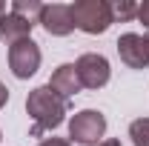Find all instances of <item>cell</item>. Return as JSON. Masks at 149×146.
<instances>
[{
	"instance_id": "obj_1",
	"label": "cell",
	"mask_w": 149,
	"mask_h": 146,
	"mask_svg": "<svg viewBox=\"0 0 149 146\" xmlns=\"http://www.w3.org/2000/svg\"><path fill=\"white\" fill-rule=\"evenodd\" d=\"M26 112H29V117L35 120V126H32L29 135H32V138H40V135L57 129L66 120L69 100L60 97V95L46 83V86H37V89L29 92V97H26Z\"/></svg>"
},
{
	"instance_id": "obj_2",
	"label": "cell",
	"mask_w": 149,
	"mask_h": 146,
	"mask_svg": "<svg viewBox=\"0 0 149 146\" xmlns=\"http://www.w3.org/2000/svg\"><path fill=\"white\" fill-rule=\"evenodd\" d=\"M72 20H74V29H80L86 35H103L115 23L112 3L109 0H74Z\"/></svg>"
},
{
	"instance_id": "obj_3",
	"label": "cell",
	"mask_w": 149,
	"mask_h": 146,
	"mask_svg": "<svg viewBox=\"0 0 149 146\" xmlns=\"http://www.w3.org/2000/svg\"><path fill=\"white\" fill-rule=\"evenodd\" d=\"M103 135H106V117L97 109H80V112H74V117L69 120V140L72 143L92 146Z\"/></svg>"
},
{
	"instance_id": "obj_4",
	"label": "cell",
	"mask_w": 149,
	"mask_h": 146,
	"mask_svg": "<svg viewBox=\"0 0 149 146\" xmlns=\"http://www.w3.org/2000/svg\"><path fill=\"white\" fill-rule=\"evenodd\" d=\"M40 46H37L32 37H26V40H20L15 46H9V69L12 74L17 77V80H29L32 74L40 69Z\"/></svg>"
},
{
	"instance_id": "obj_5",
	"label": "cell",
	"mask_w": 149,
	"mask_h": 146,
	"mask_svg": "<svg viewBox=\"0 0 149 146\" xmlns=\"http://www.w3.org/2000/svg\"><path fill=\"white\" fill-rule=\"evenodd\" d=\"M74 69H77V77H80V86L83 89H103L112 77L109 60L97 52H86L74 60Z\"/></svg>"
},
{
	"instance_id": "obj_6",
	"label": "cell",
	"mask_w": 149,
	"mask_h": 146,
	"mask_svg": "<svg viewBox=\"0 0 149 146\" xmlns=\"http://www.w3.org/2000/svg\"><path fill=\"white\" fill-rule=\"evenodd\" d=\"M118 55L129 69H146L149 66V35H138V32H126L118 37Z\"/></svg>"
},
{
	"instance_id": "obj_7",
	"label": "cell",
	"mask_w": 149,
	"mask_h": 146,
	"mask_svg": "<svg viewBox=\"0 0 149 146\" xmlns=\"http://www.w3.org/2000/svg\"><path fill=\"white\" fill-rule=\"evenodd\" d=\"M43 29H46V35L52 37H66L74 32V20H72V6H66V3H52V6H43V12H40V20H37Z\"/></svg>"
},
{
	"instance_id": "obj_8",
	"label": "cell",
	"mask_w": 149,
	"mask_h": 146,
	"mask_svg": "<svg viewBox=\"0 0 149 146\" xmlns=\"http://www.w3.org/2000/svg\"><path fill=\"white\" fill-rule=\"evenodd\" d=\"M32 29H35V23L23 20L20 15H15V12L0 15V40H3L6 46H15V43H20V40L32 37Z\"/></svg>"
},
{
	"instance_id": "obj_9",
	"label": "cell",
	"mask_w": 149,
	"mask_h": 146,
	"mask_svg": "<svg viewBox=\"0 0 149 146\" xmlns=\"http://www.w3.org/2000/svg\"><path fill=\"white\" fill-rule=\"evenodd\" d=\"M49 86L60 95V97H74L77 92L83 89L80 86V77H77V69H74V63H60L55 72H52V77H49Z\"/></svg>"
},
{
	"instance_id": "obj_10",
	"label": "cell",
	"mask_w": 149,
	"mask_h": 146,
	"mask_svg": "<svg viewBox=\"0 0 149 146\" xmlns=\"http://www.w3.org/2000/svg\"><path fill=\"white\" fill-rule=\"evenodd\" d=\"M9 12L20 15V17L29 20V23H37V20H40V12H43V3H40V0H12Z\"/></svg>"
},
{
	"instance_id": "obj_11",
	"label": "cell",
	"mask_w": 149,
	"mask_h": 146,
	"mask_svg": "<svg viewBox=\"0 0 149 146\" xmlns=\"http://www.w3.org/2000/svg\"><path fill=\"white\" fill-rule=\"evenodd\" d=\"M129 138L135 146H149V117H138L129 123Z\"/></svg>"
},
{
	"instance_id": "obj_12",
	"label": "cell",
	"mask_w": 149,
	"mask_h": 146,
	"mask_svg": "<svg viewBox=\"0 0 149 146\" xmlns=\"http://www.w3.org/2000/svg\"><path fill=\"white\" fill-rule=\"evenodd\" d=\"M112 15L120 20V23H126V20L138 17V3H135V0H120V3L112 6Z\"/></svg>"
},
{
	"instance_id": "obj_13",
	"label": "cell",
	"mask_w": 149,
	"mask_h": 146,
	"mask_svg": "<svg viewBox=\"0 0 149 146\" xmlns=\"http://www.w3.org/2000/svg\"><path fill=\"white\" fill-rule=\"evenodd\" d=\"M138 20H141V23L149 29V0H143V3L138 6Z\"/></svg>"
},
{
	"instance_id": "obj_14",
	"label": "cell",
	"mask_w": 149,
	"mask_h": 146,
	"mask_svg": "<svg viewBox=\"0 0 149 146\" xmlns=\"http://www.w3.org/2000/svg\"><path fill=\"white\" fill-rule=\"evenodd\" d=\"M37 146H72L69 138H46V140H40Z\"/></svg>"
},
{
	"instance_id": "obj_15",
	"label": "cell",
	"mask_w": 149,
	"mask_h": 146,
	"mask_svg": "<svg viewBox=\"0 0 149 146\" xmlns=\"http://www.w3.org/2000/svg\"><path fill=\"white\" fill-rule=\"evenodd\" d=\"M6 103H9V89H6V86L0 83V109H3Z\"/></svg>"
},
{
	"instance_id": "obj_16",
	"label": "cell",
	"mask_w": 149,
	"mask_h": 146,
	"mask_svg": "<svg viewBox=\"0 0 149 146\" xmlns=\"http://www.w3.org/2000/svg\"><path fill=\"white\" fill-rule=\"evenodd\" d=\"M92 146H120V140H118V138H106V140H97V143H92Z\"/></svg>"
},
{
	"instance_id": "obj_17",
	"label": "cell",
	"mask_w": 149,
	"mask_h": 146,
	"mask_svg": "<svg viewBox=\"0 0 149 146\" xmlns=\"http://www.w3.org/2000/svg\"><path fill=\"white\" fill-rule=\"evenodd\" d=\"M0 15H6V3H0Z\"/></svg>"
}]
</instances>
